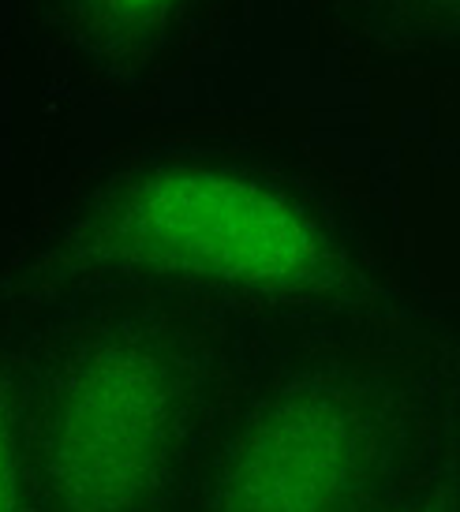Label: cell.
Returning a JSON list of instances; mask_svg holds the SVG:
<instances>
[{
	"label": "cell",
	"mask_w": 460,
	"mask_h": 512,
	"mask_svg": "<svg viewBox=\"0 0 460 512\" xmlns=\"http://www.w3.org/2000/svg\"><path fill=\"white\" fill-rule=\"evenodd\" d=\"M318 34L360 64L460 60V0H322Z\"/></svg>",
	"instance_id": "obj_3"
},
{
	"label": "cell",
	"mask_w": 460,
	"mask_h": 512,
	"mask_svg": "<svg viewBox=\"0 0 460 512\" xmlns=\"http://www.w3.org/2000/svg\"><path fill=\"white\" fill-rule=\"evenodd\" d=\"M232 0H38L49 86L79 101L154 94L199 53Z\"/></svg>",
	"instance_id": "obj_2"
},
{
	"label": "cell",
	"mask_w": 460,
	"mask_h": 512,
	"mask_svg": "<svg viewBox=\"0 0 460 512\" xmlns=\"http://www.w3.org/2000/svg\"><path fill=\"white\" fill-rule=\"evenodd\" d=\"M87 270H154L247 292H307L333 273L318 176L292 143L184 128L116 146L64 225Z\"/></svg>",
	"instance_id": "obj_1"
}]
</instances>
